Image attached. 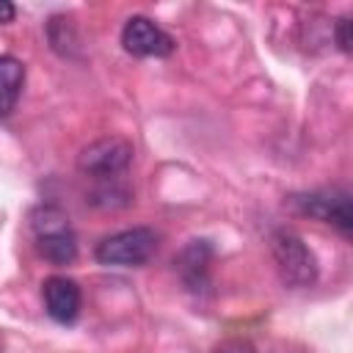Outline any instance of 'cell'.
<instances>
[{
    "instance_id": "cell-6",
    "label": "cell",
    "mask_w": 353,
    "mask_h": 353,
    "mask_svg": "<svg viewBox=\"0 0 353 353\" xmlns=\"http://www.w3.org/2000/svg\"><path fill=\"white\" fill-rule=\"evenodd\" d=\"M121 44L135 58H165L176 50V41L171 33H165L157 22L149 17H130L121 28Z\"/></svg>"
},
{
    "instance_id": "cell-4",
    "label": "cell",
    "mask_w": 353,
    "mask_h": 353,
    "mask_svg": "<svg viewBox=\"0 0 353 353\" xmlns=\"http://www.w3.org/2000/svg\"><path fill=\"white\" fill-rule=\"evenodd\" d=\"M130 163H132V143L119 135L88 143L77 157L80 174L94 182H116L130 168Z\"/></svg>"
},
{
    "instance_id": "cell-9",
    "label": "cell",
    "mask_w": 353,
    "mask_h": 353,
    "mask_svg": "<svg viewBox=\"0 0 353 353\" xmlns=\"http://www.w3.org/2000/svg\"><path fill=\"white\" fill-rule=\"evenodd\" d=\"M25 85V63L14 55H0V119L11 116Z\"/></svg>"
},
{
    "instance_id": "cell-11",
    "label": "cell",
    "mask_w": 353,
    "mask_h": 353,
    "mask_svg": "<svg viewBox=\"0 0 353 353\" xmlns=\"http://www.w3.org/2000/svg\"><path fill=\"white\" fill-rule=\"evenodd\" d=\"M336 44H339L342 52L350 50V19H347V17H342V19L336 22Z\"/></svg>"
},
{
    "instance_id": "cell-10",
    "label": "cell",
    "mask_w": 353,
    "mask_h": 353,
    "mask_svg": "<svg viewBox=\"0 0 353 353\" xmlns=\"http://www.w3.org/2000/svg\"><path fill=\"white\" fill-rule=\"evenodd\" d=\"M210 353H256V347L245 336H232V339H223L221 345H215Z\"/></svg>"
},
{
    "instance_id": "cell-7",
    "label": "cell",
    "mask_w": 353,
    "mask_h": 353,
    "mask_svg": "<svg viewBox=\"0 0 353 353\" xmlns=\"http://www.w3.org/2000/svg\"><path fill=\"white\" fill-rule=\"evenodd\" d=\"M41 298H44V309L47 314L61 323V325H69L77 320L80 309H83V292H80V284L69 276H50L44 279L41 284Z\"/></svg>"
},
{
    "instance_id": "cell-8",
    "label": "cell",
    "mask_w": 353,
    "mask_h": 353,
    "mask_svg": "<svg viewBox=\"0 0 353 353\" xmlns=\"http://www.w3.org/2000/svg\"><path fill=\"white\" fill-rule=\"evenodd\" d=\"M210 265H212V245L210 240H193L182 248L176 256V270L188 290L201 292L210 281Z\"/></svg>"
},
{
    "instance_id": "cell-3",
    "label": "cell",
    "mask_w": 353,
    "mask_h": 353,
    "mask_svg": "<svg viewBox=\"0 0 353 353\" xmlns=\"http://www.w3.org/2000/svg\"><path fill=\"white\" fill-rule=\"evenodd\" d=\"M270 251L287 287H309L317 281V256L292 229H276L270 237Z\"/></svg>"
},
{
    "instance_id": "cell-1",
    "label": "cell",
    "mask_w": 353,
    "mask_h": 353,
    "mask_svg": "<svg viewBox=\"0 0 353 353\" xmlns=\"http://www.w3.org/2000/svg\"><path fill=\"white\" fill-rule=\"evenodd\" d=\"M39 254L52 265H69L77 256V237L72 232L69 215L55 204H41L30 215Z\"/></svg>"
},
{
    "instance_id": "cell-5",
    "label": "cell",
    "mask_w": 353,
    "mask_h": 353,
    "mask_svg": "<svg viewBox=\"0 0 353 353\" xmlns=\"http://www.w3.org/2000/svg\"><path fill=\"white\" fill-rule=\"evenodd\" d=\"M290 207L301 215H309L314 221L336 226L342 234H350L353 229V207L347 190H312V193H295L287 199Z\"/></svg>"
},
{
    "instance_id": "cell-12",
    "label": "cell",
    "mask_w": 353,
    "mask_h": 353,
    "mask_svg": "<svg viewBox=\"0 0 353 353\" xmlns=\"http://www.w3.org/2000/svg\"><path fill=\"white\" fill-rule=\"evenodd\" d=\"M14 14H17V8H14L11 3L0 0V25H8V22L14 19Z\"/></svg>"
},
{
    "instance_id": "cell-2",
    "label": "cell",
    "mask_w": 353,
    "mask_h": 353,
    "mask_svg": "<svg viewBox=\"0 0 353 353\" xmlns=\"http://www.w3.org/2000/svg\"><path fill=\"white\" fill-rule=\"evenodd\" d=\"M157 251V232L149 226H132L121 229L116 234H108L97 243V262L113 265V268H138L146 265Z\"/></svg>"
}]
</instances>
